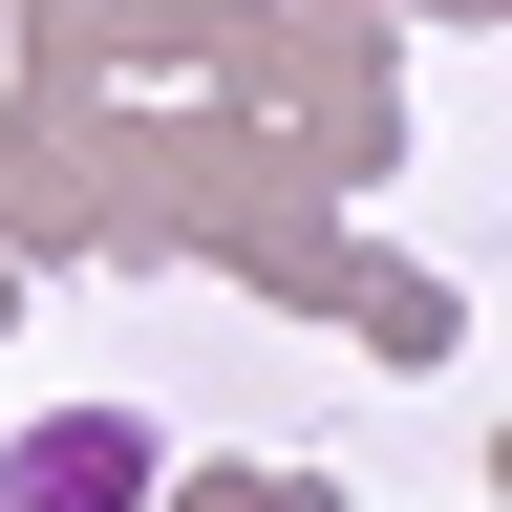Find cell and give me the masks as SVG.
Wrapping results in <instances>:
<instances>
[{
  "mask_svg": "<svg viewBox=\"0 0 512 512\" xmlns=\"http://www.w3.org/2000/svg\"><path fill=\"white\" fill-rule=\"evenodd\" d=\"M0 512H150V427L128 406H43L0 448Z\"/></svg>",
  "mask_w": 512,
  "mask_h": 512,
  "instance_id": "6da1fadb",
  "label": "cell"
}]
</instances>
